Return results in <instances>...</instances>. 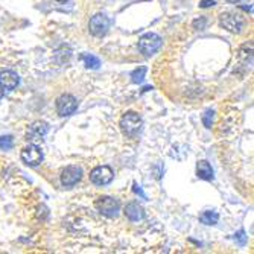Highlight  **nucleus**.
<instances>
[{
	"label": "nucleus",
	"instance_id": "1a4fd4ad",
	"mask_svg": "<svg viewBox=\"0 0 254 254\" xmlns=\"http://www.w3.org/2000/svg\"><path fill=\"white\" fill-rule=\"evenodd\" d=\"M82 178V169L78 166H67L61 172V184L65 188H72Z\"/></svg>",
	"mask_w": 254,
	"mask_h": 254
},
{
	"label": "nucleus",
	"instance_id": "4468645a",
	"mask_svg": "<svg viewBox=\"0 0 254 254\" xmlns=\"http://www.w3.org/2000/svg\"><path fill=\"white\" fill-rule=\"evenodd\" d=\"M199 221H201L202 224H205V225H215V224H218V221H219V215H218L216 212H213V210H209V212L201 213Z\"/></svg>",
	"mask_w": 254,
	"mask_h": 254
},
{
	"label": "nucleus",
	"instance_id": "6ab92c4d",
	"mask_svg": "<svg viewBox=\"0 0 254 254\" xmlns=\"http://www.w3.org/2000/svg\"><path fill=\"white\" fill-rule=\"evenodd\" d=\"M247 236H245V232H244V230H239V232L235 235V241L241 245V247H244L245 244H247Z\"/></svg>",
	"mask_w": 254,
	"mask_h": 254
},
{
	"label": "nucleus",
	"instance_id": "dca6fc26",
	"mask_svg": "<svg viewBox=\"0 0 254 254\" xmlns=\"http://www.w3.org/2000/svg\"><path fill=\"white\" fill-rule=\"evenodd\" d=\"M146 70H148L146 67H138V68H135V70L131 73V81H132L134 84H142L143 79H145Z\"/></svg>",
	"mask_w": 254,
	"mask_h": 254
},
{
	"label": "nucleus",
	"instance_id": "ddd939ff",
	"mask_svg": "<svg viewBox=\"0 0 254 254\" xmlns=\"http://www.w3.org/2000/svg\"><path fill=\"white\" fill-rule=\"evenodd\" d=\"M196 175H198V178L205 180V181H212L215 178L213 169H212L209 161H205V160L198 161V163H196Z\"/></svg>",
	"mask_w": 254,
	"mask_h": 254
},
{
	"label": "nucleus",
	"instance_id": "b1692460",
	"mask_svg": "<svg viewBox=\"0 0 254 254\" xmlns=\"http://www.w3.org/2000/svg\"><path fill=\"white\" fill-rule=\"evenodd\" d=\"M58 2H61V3H64V2H67V0H58Z\"/></svg>",
	"mask_w": 254,
	"mask_h": 254
},
{
	"label": "nucleus",
	"instance_id": "2eb2a0df",
	"mask_svg": "<svg viewBox=\"0 0 254 254\" xmlns=\"http://www.w3.org/2000/svg\"><path fill=\"white\" fill-rule=\"evenodd\" d=\"M79 58H81V61H84L85 67H88V68H99V65H101V61H99V58H98V57H95V55H90V54H82Z\"/></svg>",
	"mask_w": 254,
	"mask_h": 254
},
{
	"label": "nucleus",
	"instance_id": "7ed1b4c3",
	"mask_svg": "<svg viewBox=\"0 0 254 254\" xmlns=\"http://www.w3.org/2000/svg\"><path fill=\"white\" fill-rule=\"evenodd\" d=\"M161 43L163 41H161V38L157 34L148 32V34L142 35V38L138 40V49H140V52L143 55L151 57L161 48Z\"/></svg>",
	"mask_w": 254,
	"mask_h": 254
},
{
	"label": "nucleus",
	"instance_id": "39448f33",
	"mask_svg": "<svg viewBox=\"0 0 254 254\" xmlns=\"http://www.w3.org/2000/svg\"><path fill=\"white\" fill-rule=\"evenodd\" d=\"M110 28V20L107 18V15L104 14H96L95 17H91L90 23H88V29L90 34L95 35V37H102L107 34Z\"/></svg>",
	"mask_w": 254,
	"mask_h": 254
},
{
	"label": "nucleus",
	"instance_id": "412c9836",
	"mask_svg": "<svg viewBox=\"0 0 254 254\" xmlns=\"http://www.w3.org/2000/svg\"><path fill=\"white\" fill-rule=\"evenodd\" d=\"M213 5H215L213 0H201V3H199L201 8H209V6H213Z\"/></svg>",
	"mask_w": 254,
	"mask_h": 254
},
{
	"label": "nucleus",
	"instance_id": "4be33fe9",
	"mask_svg": "<svg viewBox=\"0 0 254 254\" xmlns=\"http://www.w3.org/2000/svg\"><path fill=\"white\" fill-rule=\"evenodd\" d=\"M134 192H135L137 195H140L143 199H146V195L143 193V190L140 189V186H137V183H134Z\"/></svg>",
	"mask_w": 254,
	"mask_h": 254
},
{
	"label": "nucleus",
	"instance_id": "f8f14e48",
	"mask_svg": "<svg viewBox=\"0 0 254 254\" xmlns=\"http://www.w3.org/2000/svg\"><path fill=\"white\" fill-rule=\"evenodd\" d=\"M124 213H125V216H127L129 221H132V222L142 221V219L145 218V210H143V207H142L140 204H138V202H135V201L127 204Z\"/></svg>",
	"mask_w": 254,
	"mask_h": 254
},
{
	"label": "nucleus",
	"instance_id": "9d476101",
	"mask_svg": "<svg viewBox=\"0 0 254 254\" xmlns=\"http://www.w3.org/2000/svg\"><path fill=\"white\" fill-rule=\"evenodd\" d=\"M48 132H49V125L46 122H43V121H37L28 129V140L32 142V143H38V142L43 140L44 135Z\"/></svg>",
	"mask_w": 254,
	"mask_h": 254
},
{
	"label": "nucleus",
	"instance_id": "aec40b11",
	"mask_svg": "<svg viewBox=\"0 0 254 254\" xmlns=\"http://www.w3.org/2000/svg\"><path fill=\"white\" fill-rule=\"evenodd\" d=\"M205 25H207V18L205 17H199L198 20L193 21V28L198 29V31H202L205 28Z\"/></svg>",
	"mask_w": 254,
	"mask_h": 254
},
{
	"label": "nucleus",
	"instance_id": "f03ea898",
	"mask_svg": "<svg viewBox=\"0 0 254 254\" xmlns=\"http://www.w3.org/2000/svg\"><path fill=\"white\" fill-rule=\"evenodd\" d=\"M95 207L101 215L107 218H116L121 210V202L111 196H101L99 199H96Z\"/></svg>",
	"mask_w": 254,
	"mask_h": 254
},
{
	"label": "nucleus",
	"instance_id": "a211bd4d",
	"mask_svg": "<svg viewBox=\"0 0 254 254\" xmlns=\"http://www.w3.org/2000/svg\"><path fill=\"white\" fill-rule=\"evenodd\" d=\"M213 116H215V111L213 110H207L202 116V124L205 128H210L212 127V122H213Z\"/></svg>",
	"mask_w": 254,
	"mask_h": 254
},
{
	"label": "nucleus",
	"instance_id": "f257e3e1",
	"mask_svg": "<svg viewBox=\"0 0 254 254\" xmlns=\"http://www.w3.org/2000/svg\"><path fill=\"white\" fill-rule=\"evenodd\" d=\"M142 128H143V121L142 118L138 116L137 113L134 111H128L125 113L122 119H121V129L122 132L129 137V138H134L137 137L138 134L142 132Z\"/></svg>",
	"mask_w": 254,
	"mask_h": 254
},
{
	"label": "nucleus",
	"instance_id": "5701e85b",
	"mask_svg": "<svg viewBox=\"0 0 254 254\" xmlns=\"http://www.w3.org/2000/svg\"><path fill=\"white\" fill-rule=\"evenodd\" d=\"M3 95H5V93H3V91H2V90H0V99H2V96H3Z\"/></svg>",
	"mask_w": 254,
	"mask_h": 254
},
{
	"label": "nucleus",
	"instance_id": "0eeeda50",
	"mask_svg": "<svg viewBox=\"0 0 254 254\" xmlns=\"http://www.w3.org/2000/svg\"><path fill=\"white\" fill-rule=\"evenodd\" d=\"M113 178H114L113 169L108 166H98L90 174V181L96 184V186H105V184L113 181Z\"/></svg>",
	"mask_w": 254,
	"mask_h": 254
},
{
	"label": "nucleus",
	"instance_id": "20e7f679",
	"mask_svg": "<svg viewBox=\"0 0 254 254\" xmlns=\"http://www.w3.org/2000/svg\"><path fill=\"white\" fill-rule=\"evenodd\" d=\"M219 21H221L222 28H225L227 31L233 32V34H239L242 31V28H244V23H245L242 15L235 14V12H224V14H221Z\"/></svg>",
	"mask_w": 254,
	"mask_h": 254
},
{
	"label": "nucleus",
	"instance_id": "423d86ee",
	"mask_svg": "<svg viewBox=\"0 0 254 254\" xmlns=\"http://www.w3.org/2000/svg\"><path fill=\"white\" fill-rule=\"evenodd\" d=\"M78 108V101L72 95H61L57 99V111L60 116H70Z\"/></svg>",
	"mask_w": 254,
	"mask_h": 254
},
{
	"label": "nucleus",
	"instance_id": "9b49d317",
	"mask_svg": "<svg viewBox=\"0 0 254 254\" xmlns=\"http://www.w3.org/2000/svg\"><path fill=\"white\" fill-rule=\"evenodd\" d=\"M20 82V78L17 73L11 72V70H5V72H0V90L3 93H8V91L14 90Z\"/></svg>",
	"mask_w": 254,
	"mask_h": 254
},
{
	"label": "nucleus",
	"instance_id": "6e6552de",
	"mask_svg": "<svg viewBox=\"0 0 254 254\" xmlns=\"http://www.w3.org/2000/svg\"><path fill=\"white\" fill-rule=\"evenodd\" d=\"M21 160L28 166H38L43 161V151L35 143H32L21 151Z\"/></svg>",
	"mask_w": 254,
	"mask_h": 254
},
{
	"label": "nucleus",
	"instance_id": "f3484780",
	"mask_svg": "<svg viewBox=\"0 0 254 254\" xmlns=\"http://www.w3.org/2000/svg\"><path fill=\"white\" fill-rule=\"evenodd\" d=\"M14 146V138L11 135H0V149L9 151Z\"/></svg>",
	"mask_w": 254,
	"mask_h": 254
}]
</instances>
